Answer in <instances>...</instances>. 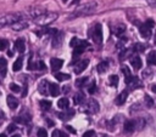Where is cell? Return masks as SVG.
Returning <instances> with one entry per match:
<instances>
[{
    "mask_svg": "<svg viewBox=\"0 0 156 137\" xmlns=\"http://www.w3.org/2000/svg\"><path fill=\"white\" fill-rule=\"evenodd\" d=\"M133 51H135V52H143L144 50H145V45H143V44H134L133 45Z\"/></svg>",
    "mask_w": 156,
    "mask_h": 137,
    "instance_id": "cell-35",
    "label": "cell"
},
{
    "mask_svg": "<svg viewBox=\"0 0 156 137\" xmlns=\"http://www.w3.org/2000/svg\"><path fill=\"white\" fill-rule=\"evenodd\" d=\"M45 63L43 61H39L38 63H35V69H40V70H45Z\"/></svg>",
    "mask_w": 156,
    "mask_h": 137,
    "instance_id": "cell-40",
    "label": "cell"
},
{
    "mask_svg": "<svg viewBox=\"0 0 156 137\" xmlns=\"http://www.w3.org/2000/svg\"><path fill=\"white\" fill-rule=\"evenodd\" d=\"M95 91H96V84H95V81L93 80V81H91V84L88 86V92L93 95V93H95Z\"/></svg>",
    "mask_w": 156,
    "mask_h": 137,
    "instance_id": "cell-37",
    "label": "cell"
},
{
    "mask_svg": "<svg viewBox=\"0 0 156 137\" xmlns=\"http://www.w3.org/2000/svg\"><path fill=\"white\" fill-rule=\"evenodd\" d=\"M130 64L133 65V68H134L135 70L140 69V68H141V65H143L141 58H140L139 56H133V57L130 58Z\"/></svg>",
    "mask_w": 156,
    "mask_h": 137,
    "instance_id": "cell-14",
    "label": "cell"
},
{
    "mask_svg": "<svg viewBox=\"0 0 156 137\" xmlns=\"http://www.w3.org/2000/svg\"><path fill=\"white\" fill-rule=\"evenodd\" d=\"M12 137H21V136H20V135H13Z\"/></svg>",
    "mask_w": 156,
    "mask_h": 137,
    "instance_id": "cell-54",
    "label": "cell"
},
{
    "mask_svg": "<svg viewBox=\"0 0 156 137\" xmlns=\"http://www.w3.org/2000/svg\"><path fill=\"white\" fill-rule=\"evenodd\" d=\"M126 84L128 85L129 90H135V89H140L141 87V81L136 76H132V75L126 78Z\"/></svg>",
    "mask_w": 156,
    "mask_h": 137,
    "instance_id": "cell-6",
    "label": "cell"
},
{
    "mask_svg": "<svg viewBox=\"0 0 156 137\" xmlns=\"http://www.w3.org/2000/svg\"><path fill=\"white\" fill-rule=\"evenodd\" d=\"M155 44H156V34H155Z\"/></svg>",
    "mask_w": 156,
    "mask_h": 137,
    "instance_id": "cell-55",
    "label": "cell"
},
{
    "mask_svg": "<svg viewBox=\"0 0 156 137\" xmlns=\"http://www.w3.org/2000/svg\"><path fill=\"white\" fill-rule=\"evenodd\" d=\"M1 27H2V25H1V24H0V28H1Z\"/></svg>",
    "mask_w": 156,
    "mask_h": 137,
    "instance_id": "cell-57",
    "label": "cell"
},
{
    "mask_svg": "<svg viewBox=\"0 0 156 137\" xmlns=\"http://www.w3.org/2000/svg\"><path fill=\"white\" fill-rule=\"evenodd\" d=\"M147 63L156 65V51H151V52L147 55Z\"/></svg>",
    "mask_w": 156,
    "mask_h": 137,
    "instance_id": "cell-31",
    "label": "cell"
},
{
    "mask_svg": "<svg viewBox=\"0 0 156 137\" xmlns=\"http://www.w3.org/2000/svg\"><path fill=\"white\" fill-rule=\"evenodd\" d=\"M66 129H67V130H68L71 133H76V130H74L72 126H69V125H66Z\"/></svg>",
    "mask_w": 156,
    "mask_h": 137,
    "instance_id": "cell-48",
    "label": "cell"
},
{
    "mask_svg": "<svg viewBox=\"0 0 156 137\" xmlns=\"http://www.w3.org/2000/svg\"><path fill=\"white\" fill-rule=\"evenodd\" d=\"M88 64H89V59H82V61H79L76 64V67H74V73L76 74H80L82 72L85 70V68L88 67Z\"/></svg>",
    "mask_w": 156,
    "mask_h": 137,
    "instance_id": "cell-9",
    "label": "cell"
},
{
    "mask_svg": "<svg viewBox=\"0 0 156 137\" xmlns=\"http://www.w3.org/2000/svg\"><path fill=\"white\" fill-rule=\"evenodd\" d=\"M28 27V22L27 21H23V19H20L17 22H15L13 24H11V28L16 32H20V30H23Z\"/></svg>",
    "mask_w": 156,
    "mask_h": 137,
    "instance_id": "cell-10",
    "label": "cell"
},
{
    "mask_svg": "<svg viewBox=\"0 0 156 137\" xmlns=\"http://www.w3.org/2000/svg\"><path fill=\"white\" fill-rule=\"evenodd\" d=\"M6 65H7L6 59L4 57H0V74H1V76L6 75Z\"/></svg>",
    "mask_w": 156,
    "mask_h": 137,
    "instance_id": "cell-22",
    "label": "cell"
},
{
    "mask_svg": "<svg viewBox=\"0 0 156 137\" xmlns=\"http://www.w3.org/2000/svg\"><path fill=\"white\" fill-rule=\"evenodd\" d=\"M57 13H55V12H44V13H41L40 16H38V17H35L34 18V22L37 23V24H39V25H48V24H50V23H52L56 18H57Z\"/></svg>",
    "mask_w": 156,
    "mask_h": 137,
    "instance_id": "cell-2",
    "label": "cell"
},
{
    "mask_svg": "<svg viewBox=\"0 0 156 137\" xmlns=\"http://www.w3.org/2000/svg\"><path fill=\"white\" fill-rule=\"evenodd\" d=\"M57 107H58L60 109H67V108L69 107V101H68V98H66V97L60 98L58 102H57Z\"/></svg>",
    "mask_w": 156,
    "mask_h": 137,
    "instance_id": "cell-21",
    "label": "cell"
},
{
    "mask_svg": "<svg viewBox=\"0 0 156 137\" xmlns=\"http://www.w3.org/2000/svg\"><path fill=\"white\" fill-rule=\"evenodd\" d=\"M49 93L52 96V97H56L58 96L60 93V87L57 84H49Z\"/></svg>",
    "mask_w": 156,
    "mask_h": 137,
    "instance_id": "cell-20",
    "label": "cell"
},
{
    "mask_svg": "<svg viewBox=\"0 0 156 137\" xmlns=\"http://www.w3.org/2000/svg\"><path fill=\"white\" fill-rule=\"evenodd\" d=\"M89 35L91 36V39L94 40L95 44H101L102 42V28L101 24H95L90 30H89Z\"/></svg>",
    "mask_w": 156,
    "mask_h": 137,
    "instance_id": "cell-5",
    "label": "cell"
},
{
    "mask_svg": "<svg viewBox=\"0 0 156 137\" xmlns=\"http://www.w3.org/2000/svg\"><path fill=\"white\" fill-rule=\"evenodd\" d=\"M62 42V33L60 32H56L54 34V39H52V46L54 47H58Z\"/></svg>",
    "mask_w": 156,
    "mask_h": 137,
    "instance_id": "cell-18",
    "label": "cell"
},
{
    "mask_svg": "<svg viewBox=\"0 0 156 137\" xmlns=\"http://www.w3.org/2000/svg\"><path fill=\"white\" fill-rule=\"evenodd\" d=\"M55 78H56V80H58V81H65V80H69V75L68 74H66V73H56L55 74Z\"/></svg>",
    "mask_w": 156,
    "mask_h": 137,
    "instance_id": "cell-29",
    "label": "cell"
},
{
    "mask_svg": "<svg viewBox=\"0 0 156 137\" xmlns=\"http://www.w3.org/2000/svg\"><path fill=\"white\" fill-rule=\"evenodd\" d=\"M88 42L85 40H78V44L74 46V50H73V58H77V56H79L80 53L84 52V50L88 47Z\"/></svg>",
    "mask_w": 156,
    "mask_h": 137,
    "instance_id": "cell-7",
    "label": "cell"
},
{
    "mask_svg": "<svg viewBox=\"0 0 156 137\" xmlns=\"http://www.w3.org/2000/svg\"><path fill=\"white\" fill-rule=\"evenodd\" d=\"M62 64H63V61L60 59V58H51V61H50V65H51L52 72L60 70V68L62 67Z\"/></svg>",
    "mask_w": 156,
    "mask_h": 137,
    "instance_id": "cell-12",
    "label": "cell"
},
{
    "mask_svg": "<svg viewBox=\"0 0 156 137\" xmlns=\"http://www.w3.org/2000/svg\"><path fill=\"white\" fill-rule=\"evenodd\" d=\"M15 48L20 52V53H22V52H24V50H26V44H24V40L23 39H17L16 41H15Z\"/></svg>",
    "mask_w": 156,
    "mask_h": 137,
    "instance_id": "cell-19",
    "label": "cell"
},
{
    "mask_svg": "<svg viewBox=\"0 0 156 137\" xmlns=\"http://www.w3.org/2000/svg\"><path fill=\"white\" fill-rule=\"evenodd\" d=\"M20 19H21L20 13H2V15H0V24L1 25H11Z\"/></svg>",
    "mask_w": 156,
    "mask_h": 137,
    "instance_id": "cell-3",
    "label": "cell"
},
{
    "mask_svg": "<svg viewBox=\"0 0 156 137\" xmlns=\"http://www.w3.org/2000/svg\"><path fill=\"white\" fill-rule=\"evenodd\" d=\"M112 30H113V33H115L117 36H119V35H122V34L124 33V30H126V27H124L123 24H118V25L113 27V28H112Z\"/></svg>",
    "mask_w": 156,
    "mask_h": 137,
    "instance_id": "cell-24",
    "label": "cell"
},
{
    "mask_svg": "<svg viewBox=\"0 0 156 137\" xmlns=\"http://www.w3.org/2000/svg\"><path fill=\"white\" fill-rule=\"evenodd\" d=\"M74 103L76 104H83L84 103V101H85V97H84V95L82 93V92H79V93H76L74 95Z\"/></svg>",
    "mask_w": 156,
    "mask_h": 137,
    "instance_id": "cell-26",
    "label": "cell"
},
{
    "mask_svg": "<svg viewBox=\"0 0 156 137\" xmlns=\"http://www.w3.org/2000/svg\"><path fill=\"white\" fill-rule=\"evenodd\" d=\"M51 137H67V135H66V133H63L61 130H54V132H52Z\"/></svg>",
    "mask_w": 156,
    "mask_h": 137,
    "instance_id": "cell-36",
    "label": "cell"
},
{
    "mask_svg": "<svg viewBox=\"0 0 156 137\" xmlns=\"http://www.w3.org/2000/svg\"><path fill=\"white\" fill-rule=\"evenodd\" d=\"M62 1H63V2H66V1H67V0H62Z\"/></svg>",
    "mask_w": 156,
    "mask_h": 137,
    "instance_id": "cell-56",
    "label": "cell"
},
{
    "mask_svg": "<svg viewBox=\"0 0 156 137\" xmlns=\"http://www.w3.org/2000/svg\"><path fill=\"white\" fill-rule=\"evenodd\" d=\"M127 97H128V91H127V90H124V91H122V92L117 96V98H116V103H117L118 105L124 104V102H126Z\"/></svg>",
    "mask_w": 156,
    "mask_h": 137,
    "instance_id": "cell-17",
    "label": "cell"
},
{
    "mask_svg": "<svg viewBox=\"0 0 156 137\" xmlns=\"http://www.w3.org/2000/svg\"><path fill=\"white\" fill-rule=\"evenodd\" d=\"M107 68H108V63L107 62H101V63H99L98 65H96V70H98V73H105L106 70H107Z\"/></svg>",
    "mask_w": 156,
    "mask_h": 137,
    "instance_id": "cell-25",
    "label": "cell"
},
{
    "mask_svg": "<svg viewBox=\"0 0 156 137\" xmlns=\"http://www.w3.org/2000/svg\"><path fill=\"white\" fill-rule=\"evenodd\" d=\"M2 118H4V114H2V112L0 110V119H2Z\"/></svg>",
    "mask_w": 156,
    "mask_h": 137,
    "instance_id": "cell-52",
    "label": "cell"
},
{
    "mask_svg": "<svg viewBox=\"0 0 156 137\" xmlns=\"http://www.w3.org/2000/svg\"><path fill=\"white\" fill-rule=\"evenodd\" d=\"M144 99H145L146 105H147L149 108H152V107H154V101L151 99V97H150V96H147V95H146V96L144 97Z\"/></svg>",
    "mask_w": 156,
    "mask_h": 137,
    "instance_id": "cell-39",
    "label": "cell"
},
{
    "mask_svg": "<svg viewBox=\"0 0 156 137\" xmlns=\"http://www.w3.org/2000/svg\"><path fill=\"white\" fill-rule=\"evenodd\" d=\"M37 136H38V137H48V132H46L45 129H39Z\"/></svg>",
    "mask_w": 156,
    "mask_h": 137,
    "instance_id": "cell-41",
    "label": "cell"
},
{
    "mask_svg": "<svg viewBox=\"0 0 156 137\" xmlns=\"http://www.w3.org/2000/svg\"><path fill=\"white\" fill-rule=\"evenodd\" d=\"M22 64H23V58H22V57H18V58L15 61L13 65H12V69H13V72H18V70H21V68H22Z\"/></svg>",
    "mask_w": 156,
    "mask_h": 137,
    "instance_id": "cell-23",
    "label": "cell"
},
{
    "mask_svg": "<svg viewBox=\"0 0 156 137\" xmlns=\"http://www.w3.org/2000/svg\"><path fill=\"white\" fill-rule=\"evenodd\" d=\"M87 109H88V112H89V113H91V114L98 113V112H99V109H100L98 101H95L94 98L88 99V102H87Z\"/></svg>",
    "mask_w": 156,
    "mask_h": 137,
    "instance_id": "cell-8",
    "label": "cell"
},
{
    "mask_svg": "<svg viewBox=\"0 0 156 137\" xmlns=\"http://www.w3.org/2000/svg\"><path fill=\"white\" fill-rule=\"evenodd\" d=\"M0 137H6V133H0Z\"/></svg>",
    "mask_w": 156,
    "mask_h": 137,
    "instance_id": "cell-53",
    "label": "cell"
},
{
    "mask_svg": "<svg viewBox=\"0 0 156 137\" xmlns=\"http://www.w3.org/2000/svg\"><path fill=\"white\" fill-rule=\"evenodd\" d=\"M44 12H45V10H43V8H38V7L32 8V10L29 11V13H30V16H32L33 18H35V17L40 16V15H41V13H44Z\"/></svg>",
    "mask_w": 156,
    "mask_h": 137,
    "instance_id": "cell-28",
    "label": "cell"
},
{
    "mask_svg": "<svg viewBox=\"0 0 156 137\" xmlns=\"http://www.w3.org/2000/svg\"><path fill=\"white\" fill-rule=\"evenodd\" d=\"M16 129H17V127H16V125H15V124H11V125H9V127H7V132H9V133L15 132V131H16Z\"/></svg>",
    "mask_w": 156,
    "mask_h": 137,
    "instance_id": "cell-44",
    "label": "cell"
},
{
    "mask_svg": "<svg viewBox=\"0 0 156 137\" xmlns=\"http://www.w3.org/2000/svg\"><path fill=\"white\" fill-rule=\"evenodd\" d=\"M67 91H69V87H68V86L65 87V92H67Z\"/></svg>",
    "mask_w": 156,
    "mask_h": 137,
    "instance_id": "cell-51",
    "label": "cell"
},
{
    "mask_svg": "<svg viewBox=\"0 0 156 137\" xmlns=\"http://www.w3.org/2000/svg\"><path fill=\"white\" fill-rule=\"evenodd\" d=\"M132 52H133V48H129V50L124 48V50H123V52H121V55H119V59H121V61H123L126 57H129Z\"/></svg>",
    "mask_w": 156,
    "mask_h": 137,
    "instance_id": "cell-34",
    "label": "cell"
},
{
    "mask_svg": "<svg viewBox=\"0 0 156 137\" xmlns=\"http://www.w3.org/2000/svg\"><path fill=\"white\" fill-rule=\"evenodd\" d=\"M151 90H152V92L156 93V85H152V86H151Z\"/></svg>",
    "mask_w": 156,
    "mask_h": 137,
    "instance_id": "cell-50",
    "label": "cell"
},
{
    "mask_svg": "<svg viewBox=\"0 0 156 137\" xmlns=\"http://www.w3.org/2000/svg\"><path fill=\"white\" fill-rule=\"evenodd\" d=\"M74 112L73 110H69V113H57V116L61 119V120H68L73 116Z\"/></svg>",
    "mask_w": 156,
    "mask_h": 137,
    "instance_id": "cell-27",
    "label": "cell"
},
{
    "mask_svg": "<svg viewBox=\"0 0 156 137\" xmlns=\"http://www.w3.org/2000/svg\"><path fill=\"white\" fill-rule=\"evenodd\" d=\"M46 121H48V125H49V126H54V121H52V120H49V119H48Z\"/></svg>",
    "mask_w": 156,
    "mask_h": 137,
    "instance_id": "cell-49",
    "label": "cell"
},
{
    "mask_svg": "<svg viewBox=\"0 0 156 137\" xmlns=\"http://www.w3.org/2000/svg\"><path fill=\"white\" fill-rule=\"evenodd\" d=\"M108 81H110V85H111V86L116 87V86L118 85V76H117V75H115V74H112V75H110Z\"/></svg>",
    "mask_w": 156,
    "mask_h": 137,
    "instance_id": "cell-32",
    "label": "cell"
},
{
    "mask_svg": "<svg viewBox=\"0 0 156 137\" xmlns=\"http://www.w3.org/2000/svg\"><path fill=\"white\" fill-rule=\"evenodd\" d=\"M29 119H30V115L28 114V113H22L20 116H16V118H13V121L15 122H20V124H26V122H28L29 121Z\"/></svg>",
    "mask_w": 156,
    "mask_h": 137,
    "instance_id": "cell-16",
    "label": "cell"
},
{
    "mask_svg": "<svg viewBox=\"0 0 156 137\" xmlns=\"http://www.w3.org/2000/svg\"><path fill=\"white\" fill-rule=\"evenodd\" d=\"M39 104H40V108L43 110H49L51 108V102L50 101H46V99H41L39 102Z\"/></svg>",
    "mask_w": 156,
    "mask_h": 137,
    "instance_id": "cell-30",
    "label": "cell"
},
{
    "mask_svg": "<svg viewBox=\"0 0 156 137\" xmlns=\"http://www.w3.org/2000/svg\"><path fill=\"white\" fill-rule=\"evenodd\" d=\"M9 46V41L5 40V39H0V51H4L6 50Z\"/></svg>",
    "mask_w": 156,
    "mask_h": 137,
    "instance_id": "cell-38",
    "label": "cell"
},
{
    "mask_svg": "<svg viewBox=\"0 0 156 137\" xmlns=\"http://www.w3.org/2000/svg\"><path fill=\"white\" fill-rule=\"evenodd\" d=\"M7 105H9L10 109H16L18 107V99L15 96L9 95L7 96Z\"/></svg>",
    "mask_w": 156,
    "mask_h": 137,
    "instance_id": "cell-15",
    "label": "cell"
},
{
    "mask_svg": "<svg viewBox=\"0 0 156 137\" xmlns=\"http://www.w3.org/2000/svg\"><path fill=\"white\" fill-rule=\"evenodd\" d=\"M38 90L39 92L43 95V96H46L49 93V82L46 80H41L39 82V86H38Z\"/></svg>",
    "mask_w": 156,
    "mask_h": 137,
    "instance_id": "cell-13",
    "label": "cell"
},
{
    "mask_svg": "<svg viewBox=\"0 0 156 137\" xmlns=\"http://www.w3.org/2000/svg\"><path fill=\"white\" fill-rule=\"evenodd\" d=\"M154 25H155V23H154L152 19H147L144 24H141L139 27V32H140L141 36L145 38V39H149L151 36V34H152V27Z\"/></svg>",
    "mask_w": 156,
    "mask_h": 137,
    "instance_id": "cell-4",
    "label": "cell"
},
{
    "mask_svg": "<svg viewBox=\"0 0 156 137\" xmlns=\"http://www.w3.org/2000/svg\"><path fill=\"white\" fill-rule=\"evenodd\" d=\"M146 1H147V4H149L151 7L156 8V0H146Z\"/></svg>",
    "mask_w": 156,
    "mask_h": 137,
    "instance_id": "cell-47",
    "label": "cell"
},
{
    "mask_svg": "<svg viewBox=\"0 0 156 137\" xmlns=\"http://www.w3.org/2000/svg\"><path fill=\"white\" fill-rule=\"evenodd\" d=\"M123 129H124V132L127 133H133L136 129V125H135V121L134 120H127L123 125Z\"/></svg>",
    "mask_w": 156,
    "mask_h": 137,
    "instance_id": "cell-11",
    "label": "cell"
},
{
    "mask_svg": "<svg viewBox=\"0 0 156 137\" xmlns=\"http://www.w3.org/2000/svg\"><path fill=\"white\" fill-rule=\"evenodd\" d=\"M10 90H11L12 92H20V90H21V89H20V86H18V85H16V84H13V82H12V84H10Z\"/></svg>",
    "mask_w": 156,
    "mask_h": 137,
    "instance_id": "cell-42",
    "label": "cell"
},
{
    "mask_svg": "<svg viewBox=\"0 0 156 137\" xmlns=\"http://www.w3.org/2000/svg\"><path fill=\"white\" fill-rule=\"evenodd\" d=\"M94 131L93 130H89V131H87V132H84V135L82 136V137H93L94 136Z\"/></svg>",
    "mask_w": 156,
    "mask_h": 137,
    "instance_id": "cell-45",
    "label": "cell"
},
{
    "mask_svg": "<svg viewBox=\"0 0 156 137\" xmlns=\"http://www.w3.org/2000/svg\"><path fill=\"white\" fill-rule=\"evenodd\" d=\"M87 81H88V78H87V76H84V78H78V79L76 80V86H77V87H83V86L87 84Z\"/></svg>",
    "mask_w": 156,
    "mask_h": 137,
    "instance_id": "cell-33",
    "label": "cell"
},
{
    "mask_svg": "<svg viewBox=\"0 0 156 137\" xmlns=\"http://www.w3.org/2000/svg\"><path fill=\"white\" fill-rule=\"evenodd\" d=\"M78 40H79L78 38H73V39L71 40V42H69V45H71L72 47H74V46H76V45L78 44Z\"/></svg>",
    "mask_w": 156,
    "mask_h": 137,
    "instance_id": "cell-46",
    "label": "cell"
},
{
    "mask_svg": "<svg viewBox=\"0 0 156 137\" xmlns=\"http://www.w3.org/2000/svg\"><path fill=\"white\" fill-rule=\"evenodd\" d=\"M96 7H98V5H96V2H88V4H84V5H82V6H79V7H77V10L73 12V17H79V16H87V15H90V13H93L95 10H96Z\"/></svg>",
    "mask_w": 156,
    "mask_h": 137,
    "instance_id": "cell-1",
    "label": "cell"
},
{
    "mask_svg": "<svg viewBox=\"0 0 156 137\" xmlns=\"http://www.w3.org/2000/svg\"><path fill=\"white\" fill-rule=\"evenodd\" d=\"M122 72H123V74L126 75V78H128V76L132 75V74H130V70H129L127 67H122Z\"/></svg>",
    "mask_w": 156,
    "mask_h": 137,
    "instance_id": "cell-43",
    "label": "cell"
}]
</instances>
